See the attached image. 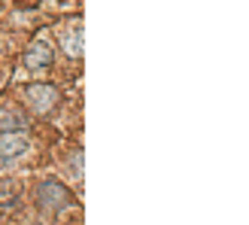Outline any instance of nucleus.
I'll use <instances>...</instances> for the list:
<instances>
[{
  "instance_id": "obj_1",
  "label": "nucleus",
  "mask_w": 249,
  "mask_h": 225,
  "mask_svg": "<svg viewBox=\"0 0 249 225\" xmlns=\"http://www.w3.org/2000/svg\"><path fill=\"white\" fill-rule=\"evenodd\" d=\"M21 101H24V107H28L34 116H49V112L58 107L61 92L52 82H31V85H24Z\"/></svg>"
},
{
  "instance_id": "obj_2",
  "label": "nucleus",
  "mask_w": 249,
  "mask_h": 225,
  "mask_svg": "<svg viewBox=\"0 0 249 225\" xmlns=\"http://www.w3.org/2000/svg\"><path fill=\"white\" fill-rule=\"evenodd\" d=\"M34 198H36V207H40L43 216H55L58 210H64L70 204V192L58 180H43L40 186H36Z\"/></svg>"
},
{
  "instance_id": "obj_3",
  "label": "nucleus",
  "mask_w": 249,
  "mask_h": 225,
  "mask_svg": "<svg viewBox=\"0 0 249 225\" xmlns=\"http://www.w3.org/2000/svg\"><path fill=\"white\" fill-rule=\"evenodd\" d=\"M28 152H31L28 134H6V137H0V173H3L6 168H12L16 161H21Z\"/></svg>"
},
{
  "instance_id": "obj_4",
  "label": "nucleus",
  "mask_w": 249,
  "mask_h": 225,
  "mask_svg": "<svg viewBox=\"0 0 249 225\" xmlns=\"http://www.w3.org/2000/svg\"><path fill=\"white\" fill-rule=\"evenodd\" d=\"M58 40H61V49H64L67 58H82V49H85L82 19H73V21L61 24V28H58Z\"/></svg>"
},
{
  "instance_id": "obj_5",
  "label": "nucleus",
  "mask_w": 249,
  "mask_h": 225,
  "mask_svg": "<svg viewBox=\"0 0 249 225\" xmlns=\"http://www.w3.org/2000/svg\"><path fill=\"white\" fill-rule=\"evenodd\" d=\"M24 70H34V73H40V70H49L52 67V61H55V49L49 40H34L28 49H24Z\"/></svg>"
},
{
  "instance_id": "obj_6",
  "label": "nucleus",
  "mask_w": 249,
  "mask_h": 225,
  "mask_svg": "<svg viewBox=\"0 0 249 225\" xmlns=\"http://www.w3.org/2000/svg\"><path fill=\"white\" fill-rule=\"evenodd\" d=\"M21 131H24V116L18 110H0V137L21 134Z\"/></svg>"
},
{
  "instance_id": "obj_7",
  "label": "nucleus",
  "mask_w": 249,
  "mask_h": 225,
  "mask_svg": "<svg viewBox=\"0 0 249 225\" xmlns=\"http://www.w3.org/2000/svg\"><path fill=\"white\" fill-rule=\"evenodd\" d=\"M67 170H70V177L76 180V183L82 180V149H79V146L67 155Z\"/></svg>"
}]
</instances>
